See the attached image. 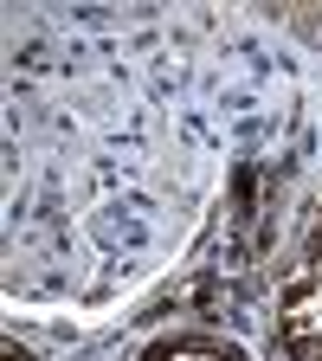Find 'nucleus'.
<instances>
[{"label": "nucleus", "mask_w": 322, "mask_h": 361, "mask_svg": "<svg viewBox=\"0 0 322 361\" xmlns=\"http://www.w3.org/2000/svg\"><path fill=\"white\" fill-rule=\"evenodd\" d=\"M278 348L290 361H322V219L309 226L297 264L284 271V290H278Z\"/></svg>", "instance_id": "f257e3e1"}, {"label": "nucleus", "mask_w": 322, "mask_h": 361, "mask_svg": "<svg viewBox=\"0 0 322 361\" xmlns=\"http://www.w3.org/2000/svg\"><path fill=\"white\" fill-rule=\"evenodd\" d=\"M135 361H252V355L225 336H206V329H174V336H155Z\"/></svg>", "instance_id": "f03ea898"}, {"label": "nucleus", "mask_w": 322, "mask_h": 361, "mask_svg": "<svg viewBox=\"0 0 322 361\" xmlns=\"http://www.w3.org/2000/svg\"><path fill=\"white\" fill-rule=\"evenodd\" d=\"M0 361H39V355H32V348H20V342L7 336V342H0Z\"/></svg>", "instance_id": "7ed1b4c3"}]
</instances>
